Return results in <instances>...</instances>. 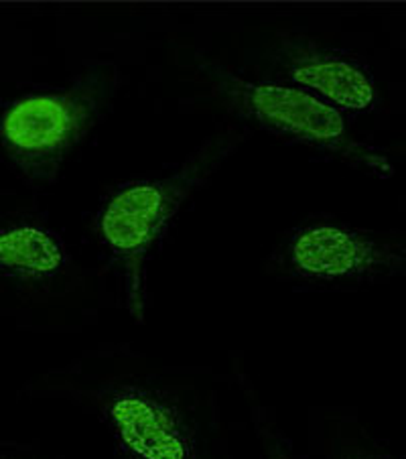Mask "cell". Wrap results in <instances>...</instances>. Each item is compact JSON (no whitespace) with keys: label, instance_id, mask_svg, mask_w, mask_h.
<instances>
[{"label":"cell","instance_id":"6da1fadb","mask_svg":"<svg viewBox=\"0 0 406 459\" xmlns=\"http://www.w3.org/2000/svg\"><path fill=\"white\" fill-rule=\"evenodd\" d=\"M250 136L244 125H226L165 173L122 183L99 204L96 236L117 263L133 317L143 321L147 263L168 226L199 189L213 179Z\"/></svg>","mask_w":406,"mask_h":459},{"label":"cell","instance_id":"ba28073f","mask_svg":"<svg viewBox=\"0 0 406 459\" xmlns=\"http://www.w3.org/2000/svg\"><path fill=\"white\" fill-rule=\"evenodd\" d=\"M258 429H260V437L264 441V447L268 451V459H290L289 451L285 449V446H282L281 435L274 429H271L268 420H260Z\"/></svg>","mask_w":406,"mask_h":459},{"label":"cell","instance_id":"5b68a950","mask_svg":"<svg viewBox=\"0 0 406 459\" xmlns=\"http://www.w3.org/2000/svg\"><path fill=\"white\" fill-rule=\"evenodd\" d=\"M277 260L311 282L372 281L406 269V242L335 218H311L290 230Z\"/></svg>","mask_w":406,"mask_h":459},{"label":"cell","instance_id":"277c9868","mask_svg":"<svg viewBox=\"0 0 406 459\" xmlns=\"http://www.w3.org/2000/svg\"><path fill=\"white\" fill-rule=\"evenodd\" d=\"M91 401L128 459H199V427L168 388L118 377L91 390Z\"/></svg>","mask_w":406,"mask_h":459},{"label":"cell","instance_id":"52a82bcc","mask_svg":"<svg viewBox=\"0 0 406 459\" xmlns=\"http://www.w3.org/2000/svg\"><path fill=\"white\" fill-rule=\"evenodd\" d=\"M70 264L61 236L35 216L0 221V274L25 285L57 279Z\"/></svg>","mask_w":406,"mask_h":459},{"label":"cell","instance_id":"8992f818","mask_svg":"<svg viewBox=\"0 0 406 459\" xmlns=\"http://www.w3.org/2000/svg\"><path fill=\"white\" fill-rule=\"evenodd\" d=\"M274 82L301 88L333 108L351 114L378 106L376 80L362 59L317 37L281 30L264 51Z\"/></svg>","mask_w":406,"mask_h":459},{"label":"cell","instance_id":"3957f363","mask_svg":"<svg viewBox=\"0 0 406 459\" xmlns=\"http://www.w3.org/2000/svg\"><path fill=\"white\" fill-rule=\"evenodd\" d=\"M194 65L213 100L238 118V125H255L378 178L394 175L384 152L356 139L340 110L305 90L274 80H250L203 53H195Z\"/></svg>","mask_w":406,"mask_h":459},{"label":"cell","instance_id":"7a4b0ae2","mask_svg":"<svg viewBox=\"0 0 406 459\" xmlns=\"http://www.w3.org/2000/svg\"><path fill=\"white\" fill-rule=\"evenodd\" d=\"M122 86L112 61H90L64 88L25 94L0 114V149L29 186L56 183L72 152L112 110Z\"/></svg>","mask_w":406,"mask_h":459}]
</instances>
